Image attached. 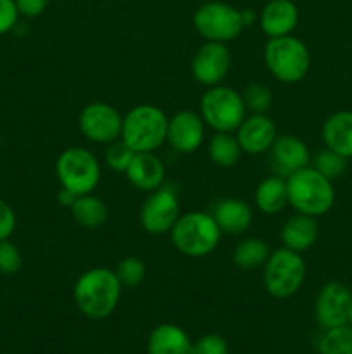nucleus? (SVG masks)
Returning a JSON list of instances; mask_svg holds the SVG:
<instances>
[{"label": "nucleus", "instance_id": "f8f14e48", "mask_svg": "<svg viewBox=\"0 0 352 354\" xmlns=\"http://www.w3.org/2000/svg\"><path fill=\"white\" fill-rule=\"evenodd\" d=\"M352 292L345 283L328 282L320 289L314 303V318L323 330L349 324Z\"/></svg>", "mask_w": 352, "mask_h": 354}, {"label": "nucleus", "instance_id": "7c9ffc66", "mask_svg": "<svg viewBox=\"0 0 352 354\" xmlns=\"http://www.w3.org/2000/svg\"><path fill=\"white\" fill-rule=\"evenodd\" d=\"M133 156H135V152L128 147V144H124L121 138H117V140L107 144L104 159H106L107 166H109L113 171L126 173V169H128V166H130Z\"/></svg>", "mask_w": 352, "mask_h": 354}, {"label": "nucleus", "instance_id": "72a5a7b5", "mask_svg": "<svg viewBox=\"0 0 352 354\" xmlns=\"http://www.w3.org/2000/svg\"><path fill=\"white\" fill-rule=\"evenodd\" d=\"M19 19V10H17L14 0H0V37L14 30Z\"/></svg>", "mask_w": 352, "mask_h": 354}, {"label": "nucleus", "instance_id": "9b49d317", "mask_svg": "<svg viewBox=\"0 0 352 354\" xmlns=\"http://www.w3.org/2000/svg\"><path fill=\"white\" fill-rule=\"evenodd\" d=\"M179 201L169 189H157L148 194L140 211V223L147 234H169L179 218Z\"/></svg>", "mask_w": 352, "mask_h": 354}, {"label": "nucleus", "instance_id": "e433bc0d", "mask_svg": "<svg viewBox=\"0 0 352 354\" xmlns=\"http://www.w3.org/2000/svg\"><path fill=\"white\" fill-rule=\"evenodd\" d=\"M59 204H61L62 207H71L72 204H75V201L78 199V196H76L72 190L69 189H64V187H61V190H59Z\"/></svg>", "mask_w": 352, "mask_h": 354}, {"label": "nucleus", "instance_id": "b1692460", "mask_svg": "<svg viewBox=\"0 0 352 354\" xmlns=\"http://www.w3.org/2000/svg\"><path fill=\"white\" fill-rule=\"evenodd\" d=\"M71 214L78 225L85 228H99L102 227L109 216V209H107L106 203L100 197L92 194H83L78 196L71 207Z\"/></svg>", "mask_w": 352, "mask_h": 354}, {"label": "nucleus", "instance_id": "cd10ccee", "mask_svg": "<svg viewBox=\"0 0 352 354\" xmlns=\"http://www.w3.org/2000/svg\"><path fill=\"white\" fill-rule=\"evenodd\" d=\"M311 166H313L316 171H320L321 175L326 176L328 180H337L347 169V158L340 156L338 152L331 151V149L324 147L320 152H316L314 158H311Z\"/></svg>", "mask_w": 352, "mask_h": 354}, {"label": "nucleus", "instance_id": "39448f33", "mask_svg": "<svg viewBox=\"0 0 352 354\" xmlns=\"http://www.w3.org/2000/svg\"><path fill=\"white\" fill-rule=\"evenodd\" d=\"M264 64L273 78L293 85L309 73L311 52L307 45L293 35L269 38L264 47Z\"/></svg>", "mask_w": 352, "mask_h": 354}, {"label": "nucleus", "instance_id": "f3484780", "mask_svg": "<svg viewBox=\"0 0 352 354\" xmlns=\"http://www.w3.org/2000/svg\"><path fill=\"white\" fill-rule=\"evenodd\" d=\"M166 168L155 152H137L126 169V178L141 192H154L164 183Z\"/></svg>", "mask_w": 352, "mask_h": 354}, {"label": "nucleus", "instance_id": "412c9836", "mask_svg": "<svg viewBox=\"0 0 352 354\" xmlns=\"http://www.w3.org/2000/svg\"><path fill=\"white\" fill-rule=\"evenodd\" d=\"M324 147L352 158V111H337L330 114L321 128Z\"/></svg>", "mask_w": 352, "mask_h": 354}, {"label": "nucleus", "instance_id": "c756f323", "mask_svg": "<svg viewBox=\"0 0 352 354\" xmlns=\"http://www.w3.org/2000/svg\"><path fill=\"white\" fill-rule=\"evenodd\" d=\"M247 111L252 114H268L273 106V93L264 83H251L242 92Z\"/></svg>", "mask_w": 352, "mask_h": 354}, {"label": "nucleus", "instance_id": "6e6552de", "mask_svg": "<svg viewBox=\"0 0 352 354\" xmlns=\"http://www.w3.org/2000/svg\"><path fill=\"white\" fill-rule=\"evenodd\" d=\"M55 173L61 187L76 196L92 194L100 182L99 159L83 147H69L61 152L55 162Z\"/></svg>", "mask_w": 352, "mask_h": 354}, {"label": "nucleus", "instance_id": "58836bf2", "mask_svg": "<svg viewBox=\"0 0 352 354\" xmlns=\"http://www.w3.org/2000/svg\"><path fill=\"white\" fill-rule=\"evenodd\" d=\"M349 325H352V299H351V306H349Z\"/></svg>", "mask_w": 352, "mask_h": 354}, {"label": "nucleus", "instance_id": "20e7f679", "mask_svg": "<svg viewBox=\"0 0 352 354\" xmlns=\"http://www.w3.org/2000/svg\"><path fill=\"white\" fill-rule=\"evenodd\" d=\"M171 242L182 254L188 258H204L219 245L221 235L213 214L202 211L179 214L178 221L169 232Z\"/></svg>", "mask_w": 352, "mask_h": 354}, {"label": "nucleus", "instance_id": "ea45409f", "mask_svg": "<svg viewBox=\"0 0 352 354\" xmlns=\"http://www.w3.org/2000/svg\"><path fill=\"white\" fill-rule=\"evenodd\" d=\"M0 145H2V137H0Z\"/></svg>", "mask_w": 352, "mask_h": 354}, {"label": "nucleus", "instance_id": "0eeeda50", "mask_svg": "<svg viewBox=\"0 0 352 354\" xmlns=\"http://www.w3.org/2000/svg\"><path fill=\"white\" fill-rule=\"evenodd\" d=\"M247 113L242 93L230 86H209L200 99V116L214 131L233 133L247 118Z\"/></svg>", "mask_w": 352, "mask_h": 354}, {"label": "nucleus", "instance_id": "4be33fe9", "mask_svg": "<svg viewBox=\"0 0 352 354\" xmlns=\"http://www.w3.org/2000/svg\"><path fill=\"white\" fill-rule=\"evenodd\" d=\"M147 354H192V339L175 324H161L147 339Z\"/></svg>", "mask_w": 352, "mask_h": 354}, {"label": "nucleus", "instance_id": "aec40b11", "mask_svg": "<svg viewBox=\"0 0 352 354\" xmlns=\"http://www.w3.org/2000/svg\"><path fill=\"white\" fill-rule=\"evenodd\" d=\"M213 218L217 223L219 230L228 235H242L251 228L252 214L251 206L245 201L235 199V197H226L221 199L214 206Z\"/></svg>", "mask_w": 352, "mask_h": 354}, {"label": "nucleus", "instance_id": "f704fd0d", "mask_svg": "<svg viewBox=\"0 0 352 354\" xmlns=\"http://www.w3.org/2000/svg\"><path fill=\"white\" fill-rule=\"evenodd\" d=\"M16 223L17 220L14 209L6 201L0 199V241L10 239V235L16 230Z\"/></svg>", "mask_w": 352, "mask_h": 354}, {"label": "nucleus", "instance_id": "f03ea898", "mask_svg": "<svg viewBox=\"0 0 352 354\" xmlns=\"http://www.w3.org/2000/svg\"><path fill=\"white\" fill-rule=\"evenodd\" d=\"M286 192L289 204L297 213L314 218L326 214L335 204L333 182L311 165L286 178Z\"/></svg>", "mask_w": 352, "mask_h": 354}, {"label": "nucleus", "instance_id": "9d476101", "mask_svg": "<svg viewBox=\"0 0 352 354\" xmlns=\"http://www.w3.org/2000/svg\"><path fill=\"white\" fill-rule=\"evenodd\" d=\"M78 127L86 140L107 145L121 138L123 116L110 104L92 102L83 107V111L79 113Z\"/></svg>", "mask_w": 352, "mask_h": 354}, {"label": "nucleus", "instance_id": "423d86ee", "mask_svg": "<svg viewBox=\"0 0 352 354\" xmlns=\"http://www.w3.org/2000/svg\"><path fill=\"white\" fill-rule=\"evenodd\" d=\"M306 263L302 256L286 248H280L269 254L264 263V282L266 292L275 299H286L297 294L306 280Z\"/></svg>", "mask_w": 352, "mask_h": 354}, {"label": "nucleus", "instance_id": "c9c22d12", "mask_svg": "<svg viewBox=\"0 0 352 354\" xmlns=\"http://www.w3.org/2000/svg\"><path fill=\"white\" fill-rule=\"evenodd\" d=\"M14 2H16L17 10H19V16L37 17L43 14L50 0H14Z\"/></svg>", "mask_w": 352, "mask_h": 354}, {"label": "nucleus", "instance_id": "4c0bfd02", "mask_svg": "<svg viewBox=\"0 0 352 354\" xmlns=\"http://www.w3.org/2000/svg\"><path fill=\"white\" fill-rule=\"evenodd\" d=\"M255 12L252 9H245V10H242V19H244V24H245V28L247 26H251L252 23H254L255 21Z\"/></svg>", "mask_w": 352, "mask_h": 354}, {"label": "nucleus", "instance_id": "4468645a", "mask_svg": "<svg viewBox=\"0 0 352 354\" xmlns=\"http://www.w3.org/2000/svg\"><path fill=\"white\" fill-rule=\"evenodd\" d=\"M311 165V151L295 135H280L269 149V166L273 175L289 178L299 169Z\"/></svg>", "mask_w": 352, "mask_h": 354}, {"label": "nucleus", "instance_id": "c85d7f7f", "mask_svg": "<svg viewBox=\"0 0 352 354\" xmlns=\"http://www.w3.org/2000/svg\"><path fill=\"white\" fill-rule=\"evenodd\" d=\"M116 277L121 282L123 287H138L147 277V266L141 261L140 258H135V256H128V258L121 259L116 266Z\"/></svg>", "mask_w": 352, "mask_h": 354}, {"label": "nucleus", "instance_id": "1a4fd4ad", "mask_svg": "<svg viewBox=\"0 0 352 354\" xmlns=\"http://www.w3.org/2000/svg\"><path fill=\"white\" fill-rule=\"evenodd\" d=\"M193 26L206 41L228 44L240 37L245 24L242 10L224 2H206L193 14Z\"/></svg>", "mask_w": 352, "mask_h": 354}, {"label": "nucleus", "instance_id": "6ab92c4d", "mask_svg": "<svg viewBox=\"0 0 352 354\" xmlns=\"http://www.w3.org/2000/svg\"><path fill=\"white\" fill-rule=\"evenodd\" d=\"M317 237H320V223H317V220L314 216L302 213L290 216L283 223L282 232H280L283 248L299 252V254L313 248L316 244Z\"/></svg>", "mask_w": 352, "mask_h": 354}, {"label": "nucleus", "instance_id": "dca6fc26", "mask_svg": "<svg viewBox=\"0 0 352 354\" xmlns=\"http://www.w3.org/2000/svg\"><path fill=\"white\" fill-rule=\"evenodd\" d=\"M237 140L242 152L251 156L269 152L273 142L276 140V124L268 114H251L237 128Z\"/></svg>", "mask_w": 352, "mask_h": 354}, {"label": "nucleus", "instance_id": "ddd939ff", "mask_svg": "<svg viewBox=\"0 0 352 354\" xmlns=\"http://www.w3.org/2000/svg\"><path fill=\"white\" fill-rule=\"evenodd\" d=\"M231 68V54L226 44L219 41H206L200 45L192 59V75L200 85L216 86L221 85Z\"/></svg>", "mask_w": 352, "mask_h": 354}, {"label": "nucleus", "instance_id": "a878e982", "mask_svg": "<svg viewBox=\"0 0 352 354\" xmlns=\"http://www.w3.org/2000/svg\"><path fill=\"white\" fill-rule=\"evenodd\" d=\"M269 254L271 251H269L268 242L262 239L248 237L238 242L235 248L233 263L242 270H255L259 266H264Z\"/></svg>", "mask_w": 352, "mask_h": 354}, {"label": "nucleus", "instance_id": "393cba45", "mask_svg": "<svg viewBox=\"0 0 352 354\" xmlns=\"http://www.w3.org/2000/svg\"><path fill=\"white\" fill-rule=\"evenodd\" d=\"M211 161L219 168H231L240 161L242 147L237 140V135H231L230 131H216L211 137L207 145Z\"/></svg>", "mask_w": 352, "mask_h": 354}, {"label": "nucleus", "instance_id": "a211bd4d", "mask_svg": "<svg viewBox=\"0 0 352 354\" xmlns=\"http://www.w3.org/2000/svg\"><path fill=\"white\" fill-rule=\"evenodd\" d=\"M259 23L269 38L292 35L299 23V9L292 0H269L259 16Z\"/></svg>", "mask_w": 352, "mask_h": 354}, {"label": "nucleus", "instance_id": "7ed1b4c3", "mask_svg": "<svg viewBox=\"0 0 352 354\" xmlns=\"http://www.w3.org/2000/svg\"><path fill=\"white\" fill-rule=\"evenodd\" d=\"M168 120L164 111L152 104H140L123 116L121 140L137 152H155L168 138Z\"/></svg>", "mask_w": 352, "mask_h": 354}, {"label": "nucleus", "instance_id": "f257e3e1", "mask_svg": "<svg viewBox=\"0 0 352 354\" xmlns=\"http://www.w3.org/2000/svg\"><path fill=\"white\" fill-rule=\"evenodd\" d=\"M123 286L116 272L104 266L86 270L78 277L72 289L75 304L90 320H104L110 317L121 299Z\"/></svg>", "mask_w": 352, "mask_h": 354}, {"label": "nucleus", "instance_id": "bb28decb", "mask_svg": "<svg viewBox=\"0 0 352 354\" xmlns=\"http://www.w3.org/2000/svg\"><path fill=\"white\" fill-rule=\"evenodd\" d=\"M317 354H352V325L324 330L317 342Z\"/></svg>", "mask_w": 352, "mask_h": 354}, {"label": "nucleus", "instance_id": "2eb2a0df", "mask_svg": "<svg viewBox=\"0 0 352 354\" xmlns=\"http://www.w3.org/2000/svg\"><path fill=\"white\" fill-rule=\"evenodd\" d=\"M206 123L202 116L193 111H179L168 120V142L173 151L179 154H192L204 144Z\"/></svg>", "mask_w": 352, "mask_h": 354}, {"label": "nucleus", "instance_id": "5701e85b", "mask_svg": "<svg viewBox=\"0 0 352 354\" xmlns=\"http://www.w3.org/2000/svg\"><path fill=\"white\" fill-rule=\"evenodd\" d=\"M254 203L264 214H276L285 209L289 204L286 180L282 176L271 175L262 180L254 194Z\"/></svg>", "mask_w": 352, "mask_h": 354}, {"label": "nucleus", "instance_id": "2f4dec72", "mask_svg": "<svg viewBox=\"0 0 352 354\" xmlns=\"http://www.w3.org/2000/svg\"><path fill=\"white\" fill-rule=\"evenodd\" d=\"M23 268V256L19 248L9 239L0 241V273L2 275H16Z\"/></svg>", "mask_w": 352, "mask_h": 354}, {"label": "nucleus", "instance_id": "473e14b6", "mask_svg": "<svg viewBox=\"0 0 352 354\" xmlns=\"http://www.w3.org/2000/svg\"><path fill=\"white\" fill-rule=\"evenodd\" d=\"M192 354H230V346L223 335L206 334L192 342Z\"/></svg>", "mask_w": 352, "mask_h": 354}]
</instances>
